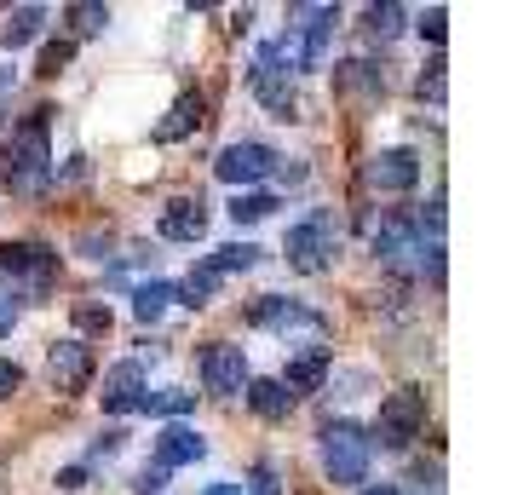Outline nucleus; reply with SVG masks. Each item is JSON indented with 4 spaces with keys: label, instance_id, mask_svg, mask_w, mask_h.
<instances>
[{
    "label": "nucleus",
    "instance_id": "obj_20",
    "mask_svg": "<svg viewBox=\"0 0 512 495\" xmlns=\"http://www.w3.org/2000/svg\"><path fill=\"white\" fill-rule=\"evenodd\" d=\"M271 208H277V196H271V190H236L231 219H236V225H259Z\"/></svg>",
    "mask_w": 512,
    "mask_h": 495
},
{
    "label": "nucleus",
    "instance_id": "obj_33",
    "mask_svg": "<svg viewBox=\"0 0 512 495\" xmlns=\"http://www.w3.org/2000/svg\"><path fill=\"white\" fill-rule=\"evenodd\" d=\"M254 490L248 495H277V467H254V478H248Z\"/></svg>",
    "mask_w": 512,
    "mask_h": 495
},
{
    "label": "nucleus",
    "instance_id": "obj_32",
    "mask_svg": "<svg viewBox=\"0 0 512 495\" xmlns=\"http://www.w3.org/2000/svg\"><path fill=\"white\" fill-rule=\"evenodd\" d=\"M162 478H167L162 467H144L139 478H133V490H139V495H162Z\"/></svg>",
    "mask_w": 512,
    "mask_h": 495
},
{
    "label": "nucleus",
    "instance_id": "obj_26",
    "mask_svg": "<svg viewBox=\"0 0 512 495\" xmlns=\"http://www.w3.org/2000/svg\"><path fill=\"white\" fill-rule=\"evenodd\" d=\"M75 329H87V334H110V306H75Z\"/></svg>",
    "mask_w": 512,
    "mask_h": 495
},
{
    "label": "nucleus",
    "instance_id": "obj_5",
    "mask_svg": "<svg viewBox=\"0 0 512 495\" xmlns=\"http://www.w3.org/2000/svg\"><path fill=\"white\" fill-rule=\"evenodd\" d=\"M334 242H340V219L328 208H317L311 219H300V225H288V265H300V271H323L328 254H334Z\"/></svg>",
    "mask_w": 512,
    "mask_h": 495
},
{
    "label": "nucleus",
    "instance_id": "obj_7",
    "mask_svg": "<svg viewBox=\"0 0 512 495\" xmlns=\"http://www.w3.org/2000/svg\"><path fill=\"white\" fill-rule=\"evenodd\" d=\"M52 271H58V254L52 248H41V242H6L0 248V277L12 288H29V294H41V288L52 283Z\"/></svg>",
    "mask_w": 512,
    "mask_h": 495
},
{
    "label": "nucleus",
    "instance_id": "obj_24",
    "mask_svg": "<svg viewBox=\"0 0 512 495\" xmlns=\"http://www.w3.org/2000/svg\"><path fill=\"white\" fill-rule=\"evenodd\" d=\"M259 260V248L254 242H225V248H219V254H213V271H219V277H225V271H248V265Z\"/></svg>",
    "mask_w": 512,
    "mask_h": 495
},
{
    "label": "nucleus",
    "instance_id": "obj_23",
    "mask_svg": "<svg viewBox=\"0 0 512 495\" xmlns=\"http://www.w3.org/2000/svg\"><path fill=\"white\" fill-rule=\"evenodd\" d=\"M139 409L144 415H190L196 409V392H144Z\"/></svg>",
    "mask_w": 512,
    "mask_h": 495
},
{
    "label": "nucleus",
    "instance_id": "obj_16",
    "mask_svg": "<svg viewBox=\"0 0 512 495\" xmlns=\"http://www.w3.org/2000/svg\"><path fill=\"white\" fill-rule=\"evenodd\" d=\"M248 403H254V415H265V421H282L294 409V392L282 380H248Z\"/></svg>",
    "mask_w": 512,
    "mask_h": 495
},
{
    "label": "nucleus",
    "instance_id": "obj_28",
    "mask_svg": "<svg viewBox=\"0 0 512 495\" xmlns=\"http://www.w3.org/2000/svg\"><path fill=\"white\" fill-rule=\"evenodd\" d=\"M18 386H24V369H18L12 357H0V398H12Z\"/></svg>",
    "mask_w": 512,
    "mask_h": 495
},
{
    "label": "nucleus",
    "instance_id": "obj_17",
    "mask_svg": "<svg viewBox=\"0 0 512 495\" xmlns=\"http://www.w3.org/2000/svg\"><path fill=\"white\" fill-rule=\"evenodd\" d=\"M41 24H47V6H18V12L6 18V29H0V41H6V52L29 47V41L41 35Z\"/></svg>",
    "mask_w": 512,
    "mask_h": 495
},
{
    "label": "nucleus",
    "instance_id": "obj_27",
    "mask_svg": "<svg viewBox=\"0 0 512 495\" xmlns=\"http://www.w3.org/2000/svg\"><path fill=\"white\" fill-rule=\"evenodd\" d=\"M70 18H75L81 35H98V29L110 24V12H104V6H70Z\"/></svg>",
    "mask_w": 512,
    "mask_h": 495
},
{
    "label": "nucleus",
    "instance_id": "obj_35",
    "mask_svg": "<svg viewBox=\"0 0 512 495\" xmlns=\"http://www.w3.org/2000/svg\"><path fill=\"white\" fill-rule=\"evenodd\" d=\"M87 484V467H70V472H58V490H81Z\"/></svg>",
    "mask_w": 512,
    "mask_h": 495
},
{
    "label": "nucleus",
    "instance_id": "obj_6",
    "mask_svg": "<svg viewBox=\"0 0 512 495\" xmlns=\"http://www.w3.org/2000/svg\"><path fill=\"white\" fill-rule=\"evenodd\" d=\"M277 150L259 139H242V144H225L219 150V162H213V173L225 179V185H259V179H271L277 173Z\"/></svg>",
    "mask_w": 512,
    "mask_h": 495
},
{
    "label": "nucleus",
    "instance_id": "obj_31",
    "mask_svg": "<svg viewBox=\"0 0 512 495\" xmlns=\"http://www.w3.org/2000/svg\"><path fill=\"white\" fill-rule=\"evenodd\" d=\"M420 98H432V104H443V64H432V70L420 75Z\"/></svg>",
    "mask_w": 512,
    "mask_h": 495
},
{
    "label": "nucleus",
    "instance_id": "obj_15",
    "mask_svg": "<svg viewBox=\"0 0 512 495\" xmlns=\"http://www.w3.org/2000/svg\"><path fill=\"white\" fill-rule=\"evenodd\" d=\"M323 375H328V346H317V352H305V357H294V363H288L282 386L300 398V392H317V386H323Z\"/></svg>",
    "mask_w": 512,
    "mask_h": 495
},
{
    "label": "nucleus",
    "instance_id": "obj_10",
    "mask_svg": "<svg viewBox=\"0 0 512 495\" xmlns=\"http://www.w3.org/2000/svg\"><path fill=\"white\" fill-rule=\"evenodd\" d=\"M47 369H52V386H58V392H81V386L93 380V352H87V340H58L47 352Z\"/></svg>",
    "mask_w": 512,
    "mask_h": 495
},
{
    "label": "nucleus",
    "instance_id": "obj_19",
    "mask_svg": "<svg viewBox=\"0 0 512 495\" xmlns=\"http://www.w3.org/2000/svg\"><path fill=\"white\" fill-rule=\"evenodd\" d=\"M196 121H202V98L185 93L179 104H173V116H167L162 127H156V139H162V144H167V139H185V133L196 127Z\"/></svg>",
    "mask_w": 512,
    "mask_h": 495
},
{
    "label": "nucleus",
    "instance_id": "obj_21",
    "mask_svg": "<svg viewBox=\"0 0 512 495\" xmlns=\"http://www.w3.org/2000/svg\"><path fill=\"white\" fill-rule=\"evenodd\" d=\"M340 87L346 93H386V75L363 64V58H351V64H340Z\"/></svg>",
    "mask_w": 512,
    "mask_h": 495
},
{
    "label": "nucleus",
    "instance_id": "obj_37",
    "mask_svg": "<svg viewBox=\"0 0 512 495\" xmlns=\"http://www.w3.org/2000/svg\"><path fill=\"white\" fill-rule=\"evenodd\" d=\"M363 495H403V490H397V484H369Z\"/></svg>",
    "mask_w": 512,
    "mask_h": 495
},
{
    "label": "nucleus",
    "instance_id": "obj_22",
    "mask_svg": "<svg viewBox=\"0 0 512 495\" xmlns=\"http://www.w3.org/2000/svg\"><path fill=\"white\" fill-rule=\"evenodd\" d=\"M173 300V283H139L133 288V311H139V323H156Z\"/></svg>",
    "mask_w": 512,
    "mask_h": 495
},
{
    "label": "nucleus",
    "instance_id": "obj_25",
    "mask_svg": "<svg viewBox=\"0 0 512 495\" xmlns=\"http://www.w3.org/2000/svg\"><path fill=\"white\" fill-rule=\"evenodd\" d=\"M403 18H409L403 6H369V29L380 35V41H392L397 29H403Z\"/></svg>",
    "mask_w": 512,
    "mask_h": 495
},
{
    "label": "nucleus",
    "instance_id": "obj_4",
    "mask_svg": "<svg viewBox=\"0 0 512 495\" xmlns=\"http://www.w3.org/2000/svg\"><path fill=\"white\" fill-rule=\"evenodd\" d=\"M248 87H254V98L271 110V116H294V64H288V52L271 41V47H259L254 70H248Z\"/></svg>",
    "mask_w": 512,
    "mask_h": 495
},
{
    "label": "nucleus",
    "instance_id": "obj_8",
    "mask_svg": "<svg viewBox=\"0 0 512 495\" xmlns=\"http://www.w3.org/2000/svg\"><path fill=\"white\" fill-rule=\"evenodd\" d=\"M202 386L208 392H219V398H236V392H248V357H242V346H208L202 352Z\"/></svg>",
    "mask_w": 512,
    "mask_h": 495
},
{
    "label": "nucleus",
    "instance_id": "obj_1",
    "mask_svg": "<svg viewBox=\"0 0 512 495\" xmlns=\"http://www.w3.org/2000/svg\"><path fill=\"white\" fill-rule=\"evenodd\" d=\"M47 116L52 110H35V116L6 139V150H0V162H6V185L18 190V196H29V190L47 185Z\"/></svg>",
    "mask_w": 512,
    "mask_h": 495
},
{
    "label": "nucleus",
    "instance_id": "obj_13",
    "mask_svg": "<svg viewBox=\"0 0 512 495\" xmlns=\"http://www.w3.org/2000/svg\"><path fill=\"white\" fill-rule=\"evenodd\" d=\"M144 403V363H116L104 375V409L110 415H133Z\"/></svg>",
    "mask_w": 512,
    "mask_h": 495
},
{
    "label": "nucleus",
    "instance_id": "obj_9",
    "mask_svg": "<svg viewBox=\"0 0 512 495\" xmlns=\"http://www.w3.org/2000/svg\"><path fill=\"white\" fill-rule=\"evenodd\" d=\"M248 323L254 329H277V334H288V329H323V317L311 306H300V300H282V294H265L254 311H248Z\"/></svg>",
    "mask_w": 512,
    "mask_h": 495
},
{
    "label": "nucleus",
    "instance_id": "obj_18",
    "mask_svg": "<svg viewBox=\"0 0 512 495\" xmlns=\"http://www.w3.org/2000/svg\"><path fill=\"white\" fill-rule=\"evenodd\" d=\"M213 288H219V271H213V265L202 260V265H196V271L185 277V283L173 288V300H179V306H208Z\"/></svg>",
    "mask_w": 512,
    "mask_h": 495
},
{
    "label": "nucleus",
    "instance_id": "obj_29",
    "mask_svg": "<svg viewBox=\"0 0 512 495\" xmlns=\"http://www.w3.org/2000/svg\"><path fill=\"white\" fill-rule=\"evenodd\" d=\"M443 18H449V12H443V6H432V12H420V35H426V41H443Z\"/></svg>",
    "mask_w": 512,
    "mask_h": 495
},
{
    "label": "nucleus",
    "instance_id": "obj_3",
    "mask_svg": "<svg viewBox=\"0 0 512 495\" xmlns=\"http://www.w3.org/2000/svg\"><path fill=\"white\" fill-rule=\"evenodd\" d=\"M369 432L363 426H351V421H334L323 432V467L334 484H363L369 478Z\"/></svg>",
    "mask_w": 512,
    "mask_h": 495
},
{
    "label": "nucleus",
    "instance_id": "obj_2",
    "mask_svg": "<svg viewBox=\"0 0 512 495\" xmlns=\"http://www.w3.org/2000/svg\"><path fill=\"white\" fill-rule=\"evenodd\" d=\"M420 432H426V392L403 386V392H392V398L380 403V421H374V438H369V444H380V449H409Z\"/></svg>",
    "mask_w": 512,
    "mask_h": 495
},
{
    "label": "nucleus",
    "instance_id": "obj_30",
    "mask_svg": "<svg viewBox=\"0 0 512 495\" xmlns=\"http://www.w3.org/2000/svg\"><path fill=\"white\" fill-rule=\"evenodd\" d=\"M64 64H70V41H58V47L41 52V75H58Z\"/></svg>",
    "mask_w": 512,
    "mask_h": 495
},
{
    "label": "nucleus",
    "instance_id": "obj_11",
    "mask_svg": "<svg viewBox=\"0 0 512 495\" xmlns=\"http://www.w3.org/2000/svg\"><path fill=\"white\" fill-rule=\"evenodd\" d=\"M208 455V438L196 432V426H185V421H173V426H162V438H156V467H190V461H202Z\"/></svg>",
    "mask_w": 512,
    "mask_h": 495
},
{
    "label": "nucleus",
    "instance_id": "obj_38",
    "mask_svg": "<svg viewBox=\"0 0 512 495\" xmlns=\"http://www.w3.org/2000/svg\"><path fill=\"white\" fill-rule=\"evenodd\" d=\"M208 495H242L236 484H208Z\"/></svg>",
    "mask_w": 512,
    "mask_h": 495
},
{
    "label": "nucleus",
    "instance_id": "obj_12",
    "mask_svg": "<svg viewBox=\"0 0 512 495\" xmlns=\"http://www.w3.org/2000/svg\"><path fill=\"white\" fill-rule=\"evenodd\" d=\"M369 185L374 190H415L420 185V156L415 150H380L369 162Z\"/></svg>",
    "mask_w": 512,
    "mask_h": 495
},
{
    "label": "nucleus",
    "instance_id": "obj_36",
    "mask_svg": "<svg viewBox=\"0 0 512 495\" xmlns=\"http://www.w3.org/2000/svg\"><path fill=\"white\" fill-rule=\"evenodd\" d=\"M116 449H121V432H104V438L93 444V455H116Z\"/></svg>",
    "mask_w": 512,
    "mask_h": 495
},
{
    "label": "nucleus",
    "instance_id": "obj_14",
    "mask_svg": "<svg viewBox=\"0 0 512 495\" xmlns=\"http://www.w3.org/2000/svg\"><path fill=\"white\" fill-rule=\"evenodd\" d=\"M202 231H208V208H202V196H196V202H190V196L167 202V213H162V236L167 242H202Z\"/></svg>",
    "mask_w": 512,
    "mask_h": 495
},
{
    "label": "nucleus",
    "instance_id": "obj_34",
    "mask_svg": "<svg viewBox=\"0 0 512 495\" xmlns=\"http://www.w3.org/2000/svg\"><path fill=\"white\" fill-rule=\"evenodd\" d=\"M12 323H18V300L0 294V334H12Z\"/></svg>",
    "mask_w": 512,
    "mask_h": 495
}]
</instances>
